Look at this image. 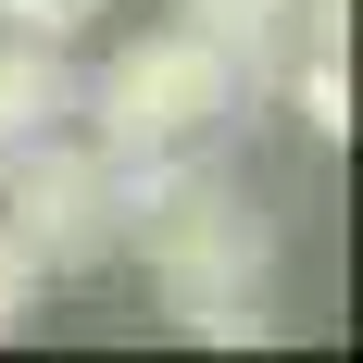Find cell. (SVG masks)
I'll return each mask as SVG.
<instances>
[{
    "mask_svg": "<svg viewBox=\"0 0 363 363\" xmlns=\"http://www.w3.org/2000/svg\"><path fill=\"white\" fill-rule=\"evenodd\" d=\"M289 101H301L313 138H351V50H301V63H289Z\"/></svg>",
    "mask_w": 363,
    "mask_h": 363,
    "instance_id": "cell-7",
    "label": "cell"
},
{
    "mask_svg": "<svg viewBox=\"0 0 363 363\" xmlns=\"http://www.w3.org/2000/svg\"><path fill=\"white\" fill-rule=\"evenodd\" d=\"M176 326H188V338H213V351H225V338L251 351V338H276V289H263V276H251V289H188V301H176Z\"/></svg>",
    "mask_w": 363,
    "mask_h": 363,
    "instance_id": "cell-6",
    "label": "cell"
},
{
    "mask_svg": "<svg viewBox=\"0 0 363 363\" xmlns=\"http://www.w3.org/2000/svg\"><path fill=\"white\" fill-rule=\"evenodd\" d=\"M238 63H225L213 38H188V26H150L125 38L101 75H88V138L113 150V163H176V150H213L225 125H238Z\"/></svg>",
    "mask_w": 363,
    "mask_h": 363,
    "instance_id": "cell-1",
    "label": "cell"
},
{
    "mask_svg": "<svg viewBox=\"0 0 363 363\" xmlns=\"http://www.w3.org/2000/svg\"><path fill=\"white\" fill-rule=\"evenodd\" d=\"M188 38H213L225 63H238V88H276L301 50V0H176Z\"/></svg>",
    "mask_w": 363,
    "mask_h": 363,
    "instance_id": "cell-4",
    "label": "cell"
},
{
    "mask_svg": "<svg viewBox=\"0 0 363 363\" xmlns=\"http://www.w3.org/2000/svg\"><path fill=\"white\" fill-rule=\"evenodd\" d=\"M63 113H75V75H63V50H50V38H0V150L50 138Z\"/></svg>",
    "mask_w": 363,
    "mask_h": 363,
    "instance_id": "cell-5",
    "label": "cell"
},
{
    "mask_svg": "<svg viewBox=\"0 0 363 363\" xmlns=\"http://www.w3.org/2000/svg\"><path fill=\"white\" fill-rule=\"evenodd\" d=\"M26 313H38V263H26V238L0 225V338L26 326Z\"/></svg>",
    "mask_w": 363,
    "mask_h": 363,
    "instance_id": "cell-9",
    "label": "cell"
},
{
    "mask_svg": "<svg viewBox=\"0 0 363 363\" xmlns=\"http://www.w3.org/2000/svg\"><path fill=\"white\" fill-rule=\"evenodd\" d=\"M88 26H101V0H0V38H50V50H75Z\"/></svg>",
    "mask_w": 363,
    "mask_h": 363,
    "instance_id": "cell-8",
    "label": "cell"
},
{
    "mask_svg": "<svg viewBox=\"0 0 363 363\" xmlns=\"http://www.w3.org/2000/svg\"><path fill=\"white\" fill-rule=\"evenodd\" d=\"M0 225L26 238L38 276H88V263L125 251V163L101 138H63V125L0 150Z\"/></svg>",
    "mask_w": 363,
    "mask_h": 363,
    "instance_id": "cell-3",
    "label": "cell"
},
{
    "mask_svg": "<svg viewBox=\"0 0 363 363\" xmlns=\"http://www.w3.org/2000/svg\"><path fill=\"white\" fill-rule=\"evenodd\" d=\"M125 251L150 263L163 301H188V289H251L276 263V225L238 201V176L176 150V163H125Z\"/></svg>",
    "mask_w": 363,
    "mask_h": 363,
    "instance_id": "cell-2",
    "label": "cell"
}]
</instances>
